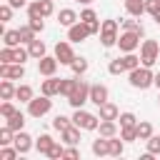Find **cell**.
Returning a JSON list of instances; mask_svg holds the SVG:
<instances>
[{
    "mask_svg": "<svg viewBox=\"0 0 160 160\" xmlns=\"http://www.w3.org/2000/svg\"><path fill=\"white\" fill-rule=\"evenodd\" d=\"M122 65H125V72H130V70L140 68L142 62H140V55H135V52H122Z\"/></svg>",
    "mask_w": 160,
    "mask_h": 160,
    "instance_id": "27",
    "label": "cell"
},
{
    "mask_svg": "<svg viewBox=\"0 0 160 160\" xmlns=\"http://www.w3.org/2000/svg\"><path fill=\"white\" fill-rule=\"evenodd\" d=\"M80 20V15L72 10V8H62L60 12H58V22L62 25V28H70V25H75Z\"/></svg>",
    "mask_w": 160,
    "mask_h": 160,
    "instance_id": "17",
    "label": "cell"
},
{
    "mask_svg": "<svg viewBox=\"0 0 160 160\" xmlns=\"http://www.w3.org/2000/svg\"><path fill=\"white\" fill-rule=\"evenodd\" d=\"M12 140H15V130H10L8 125H2V130H0V145H12Z\"/></svg>",
    "mask_w": 160,
    "mask_h": 160,
    "instance_id": "39",
    "label": "cell"
},
{
    "mask_svg": "<svg viewBox=\"0 0 160 160\" xmlns=\"http://www.w3.org/2000/svg\"><path fill=\"white\" fill-rule=\"evenodd\" d=\"M32 98H35V92H32L30 85H18V90H15V100H20V102H30Z\"/></svg>",
    "mask_w": 160,
    "mask_h": 160,
    "instance_id": "30",
    "label": "cell"
},
{
    "mask_svg": "<svg viewBox=\"0 0 160 160\" xmlns=\"http://www.w3.org/2000/svg\"><path fill=\"white\" fill-rule=\"evenodd\" d=\"M12 112H18V108H15L10 100H2V102H0V115H2V118H10Z\"/></svg>",
    "mask_w": 160,
    "mask_h": 160,
    "instance_id": "45",
    "label": "cell"
},
{
    "mask_svg": "<svg viewBox=\"0 0 160 160\" xmlns=\"http://www.w3.org/2000/svg\"><path fill=\"white\" fill-rule=\"evenodd\" d=\"M60 138H62L65 145H78V142H80V128H78V125H70V128H65V130L60 132Z\"/></svg>",
    "mask_w": 160,
    "mask_h": 160,
    "instance_id": "18",
    "label": "cell"
},
{
    "mask_svg": "<svg viewBox=\"0 0 160 160\" xmlns=\"http://www.w3.org/2000/svg\"><path fill=\"white\" fill-rule=\"evenodd\" d=\"M75 2H80V5H90L92 0H75Z\"/></svg>",
    "mask_w": 160,
    "mask_h": 160,
    "instance_id": "54",
    "label": "cell"
},
{
    "mask_svg": "<svg viewBox=\"0 0 160 160\" xmlns=\"http://www.w3.org/2000/svg\"><path fill=\"white\" fill-rule=\"evenodd\" d=\"M145 145H148V152L160 155V135H150V138L145 140Z\"/></svg>",
    "mask_w": 160,
    "mask_h": 160,
    "instance_id": "40",
    "label": "cell"
},
{
    "mask_svg": "<svg viewBox=\"0 0 160 160\" xmlns=\"http://www.w3.org/2000/svg\"><path fill=\"white\" fill-rule=\"evenodd\" d=\"M20 42H22L20 30H5V32H2V45H8V48H18Z\"/></svg>",
    "mask_w": 160,
    "mask_h": 160,
    "instance_id": "23",
    "label": "cell"
},
{
    "mask_svg": "<svg viewBox=\"0 0 160 160\" xmlns=\"http://www.w3.org/2000/svg\"><path fill=\"white\" fill-rule=\"evenodd\" d=\"M52 142H55V140H52L48 132H42V135L35 140V148H38V152H40V155H48V150L52 148Z\"/></svg>",
    "mask_w": 160,
    "mask_h": 160,
    "instance_id": "29",
    "label": "cell"
},
{
    "mask_svg": "<svg viewBox=\"0 0 160 160\" xmlns=\"http://www.w3.org/2000/svg\"><path fill=\"white\" fill-rule=\"evenodd\" d=\"M88 38H90V28H88V22L78 20L75 25L68 28V40H70V42H82V40H88Z\"/></svg>",
    "mask_w": 160,
    "mask_h": 160,
    "instance_id": "11",
    "label": "cell"
},
{
    "mask_svg": "<svg viewBox=\"0 0 160 160\" xmlns=\"http://www.w3.org/2000/svg\"><path fill=\"white\" fill-rule=\"evenodd\" d=\"M12 58H15V62H22V65H25V60L30 58V50L18 45V48H12Z\"/></svg>",
    "mask_w": 160,
    "mask_h": 160,
    "instance_id": "43",
    "label": "cell"
},
{
    "mask_svg": "<svg viewBox=\"0 0 160 160\" xmlns=\"http://www.w3.org/2000/svg\"><path fill=\"white\" fill-rule=\"evenodd\" d=\"M108 98H110L108 85H100V82L90 85V102L92 105H102V102H108Z\"/></svg>",
    "mask_w": 160,
    "mask_h": 160,
    "instance_id": "13",
    "label": "cell"
},
{
    "mask_svg": "<svg viewBox=\"0 0 160 160\" xmlns=\"http://www.w3.org/2000/svg\"><path fill=\"white\" fill-rule=\"evenodd\" d=\"M78 78H80V75L62 78V82H60V95H62V98H70V92H72V90H75V85H78Z\"/></svg>",
    "mask_w": 160,
    "mask_h": 160,
    "instance_id": "28",
    "label": "cell"
},
{
    "mask_svg": "<svg viewBox=\"0 0 160 160\" xmlns=\"http://www.w3.org/2000/svg\"><path fill=\"white\" fill-rule=\"evenodd\" d=\"M98 110H100V112H98V115H100V120H118V118H120L118 105H115V102H110V100H108V102H102V105H98Z\"/></svg>",
    "mask_w": 160,
    "mask_h": 160,
    "instance_id": "16",
    "label": "cell"
},
{
    "mask_svg": "<svg viewBox=\"0 0 160 160\" xmlns=\"http://www.w3.org/2000/svg\"><path fill=\"white\" fill-rule=\"evenodd\" d=\"M52 12H55V5H52V0H35V2H28V18H32V15L50 18Z\"/></svg>",
    "mask_w": 160,
    "mask_h": 160,
    "instance_id": "9",
    "label": "cell"
},
{
    "mask_svg": "<svg viewBox=\"0 0 160 160\" xmlns=\"http://www.w3.org/2000/svg\"><path fill=\"white\" fill-rule=\"evenodd\" d=\"M65 158H80V150H78L75 145H68V148H65Z\"/></svg>",
    "mask_w": 160,
    "mask_h": 160,
    "instance_id": "50",
    "label": "cell"
},
{
    "mask_svg": "<svg viewBox=\"0 0 160 160\" xmlns=\"http://www.w3.org/2000/svg\"><path fill=\"white\" fill-rule=\"evenodd\" d=\"M90 100V85L82 80V78H78V85H75V90L70 92V98H68V102H70V108H82L85 102Z\"/></svg>",
    "mask_w": 160,
    "mask_h": 160,
    "instance_id": "4",
    "label": "cell"
},
{
    "mask_svg": "<svg viewBox=\"0 0 160 160\" xmlns=\"http://www.w3.org/2000/svg\"><path fill=\"white\" fill-rule=\"evenodd\" d=\"M20 38H22V42L28 45V42H32V40L38 38V32H35L30 25H22V28H20Z\"/></svg>",
    "mask_w": 160,
    "mask_h": 160,
    "instance_id": "42",
    "label": "cell"
},
{
    "mask_svg": "<svg viewBox=\"0 0 160 160\" xmlns=\"http://www.w3.org/2000/svg\"><path fill=\"white\" fill-rule=\"evenodd\" d=\"M152 20H155V22H158V25H160V10H158V12H155V15H152Z\"/></svg>",
    "mask_w": 160,
    "mask_h": 160,
    "instance_id": "53",
    "label": "cell"
},
{
    "mask_svg": "<svg viewBox=\"0 0 160 160\" xmlns=\"http://www.w3.org/2000/svg\"><path fill=\"white\" fill-rule=\"evenodd\" d=\"M120 128H128V125H138V118H135V112H120Z\"/></svg>",
    "mask_w": 160,
    "mask_h": 160,
    "instance_id": "44",
    "label": "cell"
},
{
    "mask_svg": "<svg viewBox=\"0 0 160 160\" xmlns=\"http://www.w3.org/2000/svg\"><path fill=\"white\" fill-rule=\"evenodd\" d=\"M28 50H30V58H35V60H40V58H45L48 55V48H45V42L42 40H32V42H28Z\"/></svg>",
    "mask_w": 160,
    "mask_h": 160,
    "instance_id": "19",
    "label": "cell"
},
{
    "mask_svg": "<svg viewBox=\"0 0 160 160\" xmlns=\"http://www.w3.org/2000/svg\"><path fill=\"white\" fill-rule=\"evenodd\" d=\"M120 138H122L125 142H135V140H138V128H135V125L120 128Z\"/></svg>",
    "mask_w": 160,
    "mask_h": 160,
    "instance_id": "34",
    "label": "cell"
},
{
    "mask_svg": "<svg viewBox=\"0 0 160 160\" xmlns=\"http://www.w3.org/2000/svg\"><path fill=\"white\" fill-rule=\"evenodd\" d=\"M18 155H20V152H18L15 145H12V148H10V145H0V160H15Z\"/></svg>",
    "mask_w": 160,
    "mask_h": 160,
    "instance_id": "36",
    "label": "cell"
},
{
    "mask_svg": "<svg viewBox=\"0 0 160 160\" xmlns=\"http://www.w3.org/2000/svg\"><path fill=\"white\" fill-rule=\"evenodd\" d=\"M128 80H130V85H132L135 90H148L150 85H155V72H152L150 68L140 65V68H135V70L128 72Z\"/></svg>",
    "mask_w": 160,
    "mask_h": 160,
    "instance_id": "1",
    "label": "cell"
},
{
    "mask_svg": "<svg viewBox=\"0 0 160 160\" xmlns=\"http://www.w3.org/2000/svg\"><path fill=\"white\" fill-rule=\"evenodd\" d=\"M70 70H72V75H80V78H82V75L88 72V60H85V58H75L72 65H70Z\"/></svg>",
    "mask_w": 160,
    "mask_h": 160,
    "instance_id": "32",
    "label": "cell"
},
{
    "mask_svg": "<svg viewBox=\"0 0 160 160\" xmlns=\"http://www.w3.org/2000/svg\"><path fill=\"white\" fill-rule=\"evenodd\" d=\"M140 32H132V30H122L120 32V38H118V48L122 50V52H135L138 48H140Z\"/></svg>",
    "mask_w": 160,
    "mask_h": 160,
    "instance_id": "7",
    "label": "cell"
},
{
    "mask_svg": "<svg viewBox=\"0 0 160 160\" xmlns=\"http://www.w3.org/2000/svg\"><path fill=\"white\" fill-rule=\"evenodd\" d=\"M80 20H82V22H95V20H98V12H95L92 8H85V10H80Z\"/></svg>",
    "mask_w": 160,
    "mask_h": 160,
    "instance_id": "47",
    "label": "cell"
},
{
    "mask_svg": "<svg viewBox=\"0 0 160 160\" xmlns=\"http://www.w3.org/2000/svg\"><path fill=\"white\" fill-rule=\"evenodd\" d=\"M28 25H30L35 32H42V30H45V18H40V15H32V18H28Z\"/></svg>",
    "mask_w": 160,
    "mask_h": 160,
    "instance_id": "41",
    "label": "cell"
},
{
    "mask_svg": "<svg viewBox=\"0 0 160 160\" xmlns=\"http://www.w3.org/2000/svg\"><path fill=\"white\" fill-rule=\"evenodd\" d=\"M92 155H98V158H102V155H110V145H108V138H98V140H92Z\"/></svg>",
    "mask_w": 160,
    "mask_h": 160,
    "instance_id": "22",
    "label": "cell"
},
{
    "mask_svg": "<svg viewBox=\"0 0 160 160\" xmlns=\"http://www.w3.org/2000/svg\"><path fill=\"white\" fill-rule=\"evenodd\" d=\"M58 58L55 55H45V58H40L38 60V72L42 75V78H50V75H55V70H58Z\"/></svg>",
    "mask_w": 160,
    "mask_h": 160,
    "instance_id": "12",
    "label": "cell"
},
{
    "mask_svg": "<svg viewBox=\"0 0 160 160\" xmlns=\"http://www.w3.org/2000/svg\"><path fill=\"white\" fill-rule=\"evenodd\" d=\"M108 72H110V75H120V72H125L122 58H115V60H110V62H108Z\"/></svg>",
    "mask_w": 160,
    "mask_h": 160,
    "instance_id": "37",
    "label": "cell"
},
{
    "mask_svg": "<svg viewBox=\"0 0 160 160\" xmlns=\"http://www.w3.org/2000/svg\"><path fill=\"white\" fill-rule=\"evenodd\" d=\"M125 12L132 18H140L145 12V0H125Z\"/></svg>",
    "mask_w": 160,
    "mask_h": 160,
    "instance_id": "20",
    "label": "cell"
},
{
    "mask_svg": "<svg viewBox=\"0 0 160 160\" xmlns=\"http://www.w3.org/2000/svg\"><path fill=\"white\" fill-rule=\"evenodd\" d=\"M108 145H110V155H112V158H120V155L125 152V140L118 138V135H115V138H108Z\"/></svg>",
    "mask_w": 160,
    "mask_h": 160,
    "instance_id": "26",
    "label": "cell"
},
{
    "mask_svg": "<svg viewBox=\"0 0 160 160\" xmlns=\"http://www.w3.org/2000/svg\"><path fill=\"white\" fill-rule=\"evenodd\" d=\"M155 88L160 90V72H155Z\"/></svg>",
    "mask_w": 160,
    "mask_h": 160,
    "instance_id": "52",
    "label": "cell"
},
{
    "mask_svg": "<svg viewBox=\"0 0 160 160\" xmlns=\"http://www.w3.org/2000/svg\"><path fill=\"white\" fill-rule=\"evenodd\" d=\"M98 132H100L102 138H115V135H118V122H115V120H100Z\"/></svg>",
    "mask_w": 160,
    "mask_h": 160,
    "instance_id": "21",
    "label": "cell"
},
{
    "mask_svg": "<svg viewBox=\"0 0 160 160\" xmlns=\"http://www.w3.org/2000/svg\"><path fill=\"white\" fill-rule=\"evenodd\" d=\"M158 102H160V95H158Z\"/></svg>",
    "mask_w": 160,
    "mask_h": 160,
    "instance_id": "55",
    "label": "cell"
},
{
    "mask_svg": "<svg viewBox=\"0 0 160 160\" xmlns=\"http://www.w3.org/2000/svg\"><path fill=\"white\" fill-rule=\"evenodd\" d=\"M60 82H62V78H55V75H50L48 80H42V85H40V92H42V95H48V98H55V95H60Z\"/></svg>",
    "mask_w": 160,
    "mask_h": 160,
    "instance_id": "14",
    "label": "cell"
},
{
    "mask_svg": "<svg viewBox=\"0 0 160 160\" xmlns=\"http://www.w3.org/2000/svg\"><path fill=\"white\" fill-rule=\"evenodd\" d=\"M72 125V118H65V115H55V120H52V128L55 130H65V128H70Z\"/></svg>",
    "mask_w": 160,
    "mask_h": 160,
    "instance_id": "38",
    "label": "cell"
},
{
    "mask_svg": "<svg viewBox=\"0 0 160 160\" xmlns=\"http://www.w3.org/2000/svg\"><path fill=\"white\" fill-rule=\"evenodd\" d=\"M0 62H15V58H12V48H2L0 50Z\"/></svg>",
    "mask_w": 160,
    "mask_h": 160,
    "instance_id": "48",
    "label": "cell"
},
{
    "mask_svg": "<svg viewBox=\"0 0 160 160\" xmlns=\"http://www.w3.org/2000/svg\"><path fill=\"white\" fill-rule=\"evenodd\" d=\"M12 145L18 148V152H20V155H25V152H30V148H32L35 142H32V138H30L25 130H18V132H15V140H12Z\"/></svg>",
    "mask_w": 160,
    "mask_h": 160,
    "instance_id": "15",
    "label": "cell"
},
{
    "mask_svg": "<svg viewBox=\"0 0 160 160\" xmlns=\"http://www.w3.org/2000/svg\"><path fill=\"white\" fill-rule=\"evenodd\" d=\"M118 20H102V28H100V42H102V48H112V45H118Z\"/></svg>",
    "mask_w": 160,
    "mask_h": 160,
    "instance_id": "5",
    "label": "cell"
},
{
    "mask_svg": "<svg viewBox=\"0 0 160 160\" xmlns=\"http://www.w3.org/2000/svg\"><path fill=\"white\" fill-rule=\"evenodd\" d=\"M8 2H10L15 10H20V8H28V0H8Z\"/></svg>",
    "mask_w": 160,
    "mask_h": 160,
    "instance_id": "51",
    "label": "cell"
},
{
    "mask_svg": "<svg viewBox=\"0 0 160 160\" xmlns=\"http://www.w3.org/2000/svg\"><path fill=\"white\" fill-rule=\"evenodd\" d=\"M15 90H18V88L12 85V80H8V78L0 80V98H2V100H12V98H15Z\"/></svg>",
    "mask_w": 160,
    "mask_h": 160,
    "instance_id": "24",
    "label": "cell"
},
{
    "mask_svg": "<svg viewBox=\"0 0 160 160\" xmlns=\"http://www.w3.org/2000/svg\"><path fill=\"white\" fill-rule=\"evenodd\" d=\"M12 10H15V8H12L10 2H5V5H0V22H8V20L12 18Z\"/></svg>",
    "mask_w": 160,
    "mask_h": 160,
    "instance_id": "46",
    "label": "cell"
},
{
    "mask_svg": "<svg viewBox=\"0 0 160 160\" xmlns=\"http://www.w3.org/2000/svg\"><path fill=\"white\" fill-rule=\"evenodd\" d=\"M122 30H132V32H140V35H145V28L140 25V20H135L132 15L128 18V20H122Z\"/></svg>",
    "mask_w": 160,
    "mask_h": 160,
    "instance_id": "31",
    "label": "cell"
},
{
    "mask_svg": "<svg viewBox=\"0 0 160 160\" xmlns=\"http://www.w3.org/2000/svg\"><path fill=\"white\" fill-rule=\"evenodd\" d=\"M158 58H160V42L152 40V38L142 40V42H140V62H142L145 68H152V65L158 62Z\"/></svg>",
    "mask_w": 160,
    "mask_h": 160,
    "instance_id": "2",
    "label": "cell"
},
{
    "mask_svg": "<svg viewBox=\"0 0 160 160\" xmlns=\"http://www.w3.org/2000/svg\"><path fill=\"white\" fill-rule=\"evenodd\" d=\"M160 10V0H145V12L148 15H155Z\"/></svg>",
    "mask_w": 160,
    "mask_h": 160,
    "instance_id": "49",
    "label": "cell"
},
{
    "mask_svg": "<svg viewBox=\"0 0 160 160\" xmlns=\"http://www.w3.org/2000/svg\"><path fill=\"white\" fill-rule=\"evenodd\" d=\"M72 125H78L80 130H98L100 128V115H92V112L78 108L75 115H72Z\"/></svg>",
    "mask_w": 160,
    "mask_h": 160,
    "instance_id": "3",
    "label": "cell"
},
{
    "mask_svg": "<svg viewBox=\"0 0 160 160\" xmlns=\"http://www.w3.org/2000/svg\"><path fill=\"white\" fill-rule=\"evenodd\" d=\"M50 108H52V100L48 95H40V98H32L28 102V115L30 118H42V115L50 112Z\"/></svg>",
    "mask_w": 160,
    "mask_h": 160,
    "instance_id": "6",
    "label": "cell"
},
{
    "mask_svg": "<svg viewBox=\"0 0 160 160\" xmlns=\"http://www.w3.org/2000/svg\"><path fill=\"white\" fill-rule=\"evenodd\" d=\"M135 128H138V140H148V138L152 135V125H150L148 120H140Z\"/></svg>",
    "mask_w": 160,
    "mask_h": 160,
    "instance_id": "33",
    "label": "cell"
},
{
    "mask_svg": "<svg viewBox=\"0 0 160 160\" xmlns=\"http://www.w3.org/2000/svg\"><path fill=\"white\" fill-rule=\"evenodd\" d=\"M0 78L22 80V78H25V65H22V62H0Z\"/></svg>",
    "mask_w": 160,
    "mask_h": 160,
    "instance_id": "10",
    "label": "cell"
},
{
    "mask_svg": "<svg viewBox=\"0 0 160 160\" xmlns=\"http://www.w3.org/2000/svg\"><path fill=\"white\" fill-rule=\"evenodd\" d=\"M48 158H50V160H60V158H65V148H62V142H58V140H55V142H52V148L48 150Z\"/></svg>",
    "mask_w": 160,
    "mask_h": 160,
    "instance_id": "35",
    "label": "cell"
},
{
    "mask_svg": "<svg viewBox=\"0 0 160 160\" xmlns=\"http://www.w3.org/2000/svg\"><path fill=\"white\" fill-rule=\"evenodd\" d=\"M55 58H58L60 65H72V60L78 55H75V50H72V45L68 40H58L55 42Z\"/></svg>",
    "mask_w": 160,
    "mask_h": 160,
    "instance_id": "8",
    "label": "cell"
},
{
    "mask_svg": "<svg viewBox=\"0 0 160 160\" xmlns=\"http://www.w3.org/2000/svg\"><path fill=\"white\" fill-rule=\"evenodd\" d=\"M5 125H8L10 130H15V132H18V130H22V125H25V115L18 110V112H12L10 118H5Z\"/></svg>",
    "mask_w": 160,
    "mask_h": 160,
    "instance_id": "25",
    "label": "cell"
}]
</instances>
